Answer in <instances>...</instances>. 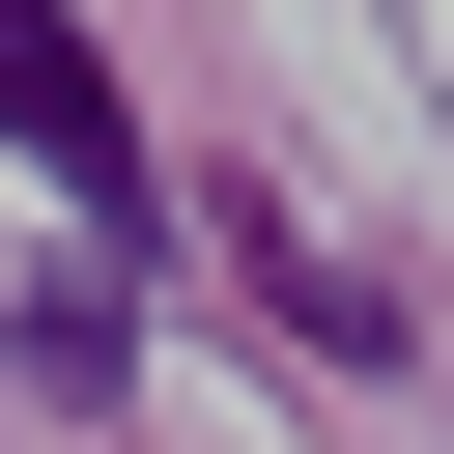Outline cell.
Listing matches in <instances>:
<instances>
[{
  "label": "cell",
  "instance_id": "1",
  "mask_svg": "<svg viewBox=\"0 0 454 454\" xmlns=\"http://www.w3.org/2000/svg\"><path fill=\"white\" fill-rule=\"evenodd\" d=\"M0 142L85 199V255H142V199H170V170H142V114H114V57H85L57 0H0Z\"/></svg>",
  "mask_w": 454,
  "mask_h": 454
}]
</instances>
